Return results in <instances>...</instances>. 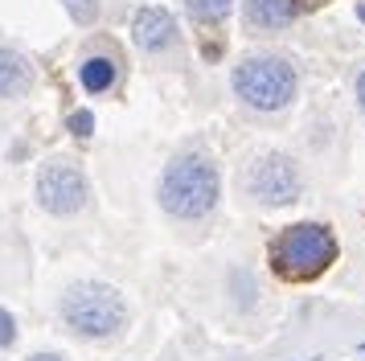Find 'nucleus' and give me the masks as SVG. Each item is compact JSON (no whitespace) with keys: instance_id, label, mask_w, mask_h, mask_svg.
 <instances>
[{"instance_id":"f257e3e1","label":"nucleus","mask_w":365,"mask_h":361,"mask_svg":"<svg viewBox=\"0 0 365 361\" xmlns=\"http://www.w3.org/2000/svg\"><path fill=\"white\" fill-rule=\"evenodd\" d=\"M160 205L173 218H205L217 205V164L205 152H185L160 177Z\"/></svg>"},{"instance_id":"f03ea898","label":"nucleus","mask_w":365,"mask_h":361,"mask_svg":"<svg viewBox=\"0 0 365 361\" xmlns=\"http://www.w3.org/2000/svg\"><path fill=\"white\" fill-rule=\"evenodd\" d=\"M336 259V238H332L329 226L320 222H299V226H287L271 243V263L283 279L292 283H308V279L324 275Z\"/></svg>"},{"instance_id":"7ed1b4c3","label":"nucleus","mask_w":365,"mask_h":361,"mask_svg":"<svg viewBox=\"0 0 365 361\" xmlns=\"http://www.w3.org/2000/svg\"><path fill=\"white\" fill-rule=\"evenodd\" d=\"M234 95L255 111H283L296 98V70L283 58L255 54L234 70Z\"/></svg>"},{"instance_id":"20e7f679","label":"nucleus","mask_w":365,"mask_h":361,"mask_svg":"<svg viewBox=\"0 0 365 361\" xmlns=\"http://www.w3.org/2000/svg\"><path fill=\"white\" fill-rule=\"evenodd\" d=\"M62 316L74 332L99 341V337H111L123 328V300L107 283H74L62 295Z\"/></svg>"},{"instance_id":"39448f33","label":"nucleus","mask_w":365,"mask_h":361,"mask_svg":"<svg viewBox=\"0 0 365 361\" xmlns=\"http://www.w3.org/2000/svg\"><path fill=\"white\" fill-rule=\"evenodd\" d=\"M247 189L263 205H287V201L299 197V173L287 156H263V161H255V168H250Z\"/></svg>"},{"instance_id":"423d86ee","label":"nucleus","mask_w":365,"mask_h":361,"mask_svg":"<svg viewBox=\"0 0 365 361\" xmlns=\"http://www.w3.org/2000/svg\"><path fill=\"white\" fill-rule=\"evenodd\" d=\"M37 201L50 213H74L86 205V180L83 173L66 161H53L37 177Z\"/></svg>"},{"instance_id":"0eeeda50","label":"nucleus","mask_w":365,"mask_h":361,"mask_svg":"<svg viewBox=\"0 0 365 361\" xmlns=\"http://www.w3.org/2000/svg\"><path fill=\"white\" fill-rule=\"evenodd\" d=\"M173 33H177V25H173V16L165 13V9H140L132 21V37L140 49H148V54H156V49H165L168 41H173Z\"/></svg>"},{"instance_id":"6e6552de","label":"nucleus","mask_w":365,"mask_h":361,"mask_svg":"<svg viewBox=\"0 0 365 361\" xmlns=\"http://www.w3.org/2000/svg\"><path fill=\"white\" fill-rule=\"evenodd\" d=\"M296 16V0H247L250 29H283Z\"/></svg>"},{"instance_id":"1a4fd4ad","label":"nucleus","mask_w":365,"mask_h":361,"mask_svg":"<svg viewBox=\"0 0 365 361\" xmlns=\"http://www.w3.org/2000/svg\"><path fill=\"white\" fill-rule=\"evenodd\" d=\"M29 82H34V74H29L25 58H17L13 49H0V98L25 95V91H29Z\"/></svg>"},{"instance_id":"9d476101","label":"nucleus","mask_w":365,"mask_h":361,"mask_svg":"<svg viewBox=\"0 0 365 361\" xmlns=\"http://www.w3.org/2000/svg\"><path fill=\"white\" fill-rule=\"evenodd\" d=\"M78 78H83V86L91 95H99V91H107V86L115 82V62H111V58H86V62L78 66Z\"/></svg>"},{"instance_id":"9b49d317","label":"nucleus","mask_w":365,"mask_h":361,"mask_svg":"<svg viewBox=\"0 0 365 361\" xmlns=\"http://www.w3.org/2000/svg\"><path fill=\"white\" fill-rule=\"evenodd\" d=\"M185 9H189V16L201 21V25H217V21L230 16L234 0H185Z\"/></svg>"},{"instance_id":"f8f14e48","label":"nucleus","mask_w":365,"mask_h":361,"mask_svg":"<svg viewBox=\"0 0 365 361\" xmlns=\"http://www.w3.org/2000/svg\"><path fill=\"white\" fill-rule=\"evenodd\" d=\"M66 13L78 21V25H91L95 13H99V0H66Z\"/></svg>"},{"instance_id":"ddd939ff","label":"nucleus","mask_w":365,"mask_h":361,"mask_svg":"<svg viewBox=\"0 0 365 361\" xmlns=\"http://www.w3.org/2000/svg\"><path fill=\"white\" fill-rule=\"evenodd\" d=\"M91 128H95L91 111H74V115H70V131H74L78 140H86V136H91Z\"/></svg>"},{"instance_id":"4468645a","label":"nucleus","mask_w":365,"mask_h":361,"mask_svg":"<svg viewBox=\"0 0 365 361\" xmlns=\"http://www.w3.org/2000/svg\"><path fill=\"white\" fill-rule=\"evenodd\" d=\"M13 337H17V325H13V316L0 308V345H13Z\"/></svg>"},{"instance_id":"2eb2a0df","label":"nucleus","mask_w":365,"mask_h":361,"mask_svg":"<svg viewBox=\"0 0 365 361\" xmlns=\"http://www.w3.org/2000/svg\"><path fill=\"white\" fill-rule=\"evenodd\" d=\"M357 103H361V111H365V70H361V78H357Z\"/></svg>"},{"instance_id":"dca6fc26","label":"nucleus","mask_w":365,"mask_h":361,"mask_svg":"<svg viewBox=\"0 0 365 361\" xmlns=\"http://www.w3.org/2000/svg\"><path fill=\"white\" fill-rule=\"evenodd\" d=\"M29 361H62V357H53V353H37V357H29Z\"/></svg>"},{"instance_id":"f3484780","label":"nucleus","mask_w":365,"mask_h":361,"mask_svg":"<svg viewBox=\"0 0 365 361\" xmlns=\"http://www.w3.org/2000/svg\"><path fill=\"white\" fill-rule=\"evenodd\" d=\"M361 349H365V345H361Z\"/></svg>"}]
</instances>
